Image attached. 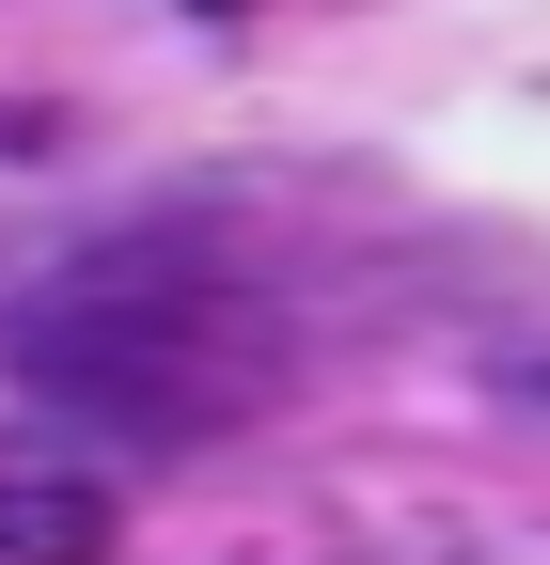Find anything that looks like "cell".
<instances>
[{
	"instance_id": "1",
	"label": "cell",
	"mask_w": 550,
	"mask_h": 565,
	"mask_svg": "<svg viewBox=\"0 0 550 565\" xmlns=\"http://www.w3.org/2000/svg\"><path fill=\"white\" fill-rule=\"evenodd\" d=\"M32 393L142 424V440H221L284 393V330H267L236 282H80L47 330H17Z\"/></svg>"
},
{
	"instance_id": "3",
	"label": "cell",
	"mask_w": 550,
	"mask_h": 565,
	"mask_svg": "<svg viewBox=\"0 0 550 565\" xmlns=\"http://www.w3.org/2000/svg\"><path fill=\"white\" fill-rule=\"evenodd\" d=\"M204 17H236V0H204Z\"/></svg>"
},
{
	"instance_id": "2",
	"label": "cell",
	"mask_w": 550,
	"mask_h": 565,
	"mask_svg": "<svg viewBox=\"0 0 550 565\" xmlns=\"http://www.w3.org/2000/svg\"><path fill=\"white\" fill-rule=\"evenodd\" d=\"M126 503L95 471H47V456H0V565H110Z\"/></svg>"
}]
</instances>
